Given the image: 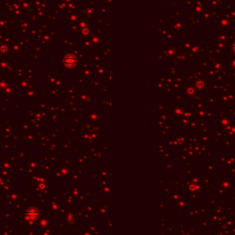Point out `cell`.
Listing matches in <instances>:
<instances>
[{"label":"cell","mask_w":235,"mask_h":235,"mask_svg":"<svg viewBox=\"0 0 235 235\" xmlns=\"http://www.w3.org/2000/svg\"><path fill=\"white\" fill-rule=\"evenodd\" d=\"M231 49H232V50H233V51L235 52V42H234V43L232 44V47H231Z\"/></svg>","instance_id":"2"},{"label":"cell","mask_w":235,"mask_h":235,"mask_svg":"<svg viewBox=\"0 0 235 235\" xmlns=\"http://www.w3.org/2000/svg\"><path fill=\"white\" fill-rule=\"evenodd\" d=\"M76 62L77 60L73 55H67L64 60V63L67 65V67H73L76 64Z\"/></svg>","instance_id":"1"}]
</instances>
